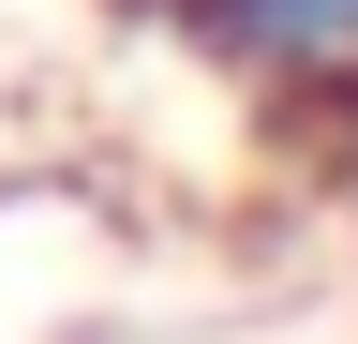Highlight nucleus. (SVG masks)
Returning a JSON list of instances; mask_svg holds the SVG:
<instances>
[{
  "instance_id": "1",
  "label": "nucleus",
  "mask_w": 358,
  "mask_h": 344,
  "mask_svg": "<svg viewBox=\"0 0 358 344\" xmlns=\"http://www.w3.org/2000/svg\"><path fill=\"white\" fill-rule=\"evenodd\" d=\"M120 30H164L179 60L239 75L299 120H358V0H105Z\"/></svg>"
}]
</instances>
